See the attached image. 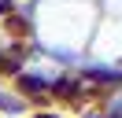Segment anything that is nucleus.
Wrapping results in <instances>:
<instances>
[{
  "instance_id": "f257e3e1",
  "label": "nucleus",
  "mask_w": 122,
  "mask_h": 118,
  "mask_svg": "<svg viewBox=\"0 0 122 118\" xmlns=\"http://www.w3.org/2000/svg\"><path fill=\"white\" fill-rule=\"evenodd\" d=\"M45 118H52V114H45Z\"/></svg>"
}]
</instances>
